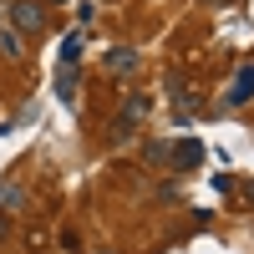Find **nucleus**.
I'll return each mask as SVG.
<instances>
[{
    "label": "nucleus",
    "instance_id": "f257e3e1",
    "mask_svg": "<svg viewBox=\"0 0 254 254\" xmlns=\"http://www.w3.org/2000/svg\"><path fill=\"white\" fill-rule=\"evenodd\" d=\"M147 112H153V97H147V92H127V97H122V107H117V112H112V122H107V142H112V147L132 142V137L142 132Z\"/></svg>",
    "mask_w": 254,
    "mask_h": 254
},
{
    "label": "nucleus",
    "instance_id": "f03ea898",
    "mask_svg": "<svg viewBox=\"0 0 254 254\" xmlns=\"http://www.w3.org/2000/svg\"><path fill=\"white\" fill-rule=\"evenodd\" d=\"M5 15L15 20V31H26V36H41V31H46V5H41V0H10Z\"/></svg>",
    "mask_w": 254,
    "mask_h": 254
},
{
    "label": "nucleus",
    "instance_id": "7ed1b4c3",
    "mask_svg": "<svg viewBox=\"0 0 254 254\" xmlns=\"http://www.w3.org/2000/svg\"><path fill=\"white\" fill-rule=\"evenodd\" d=\"M168 158H173V168L188 173V168L203 163V142H198V137H173V153H168Z\"/></svg>",
    "mask_w": 254,
    "mask_h": 254
},
{
    "label": "nucleus",
    "instance_id": "20e7f679",
    "mask_svg": "<svg viewBox=\"0 0 254 254\" xmlns=\"http://www.w3.org/2000/svg\"><path fill=\"white\" fill-rule=\"evenodd\" d=\"M137 66H142V56H137L132 46H112V51H107V71H112V76H132Z\"/></svg>",
    "mask_w": 254,
    "mask_h": 254
},
{
    "label": "nucleus",
    "instance_id": "39448f33",
    "mask_svg": "<svg viewBox=\"0 0 254 254\" xmlns=\"http://www.w3.org/2000/svg\"><path fill=\"white\" fill-rule=\"evenodd\" d=\"M76 92H81V66H61L56 71V97L61 102H76Z\"/></svg>",
    "mask_w": 254,
    "mask_h": 254
},
{
    "label": "nucleus",
    "instance_id": "423d86ee",
    "mask_svg": "<svg viewBox=\"0 0 254 254\" xmlns=\"http://www.w3.org/2000/svg\"><path fill=\"white\" fill-rule=\"evenodd\" d=\"M249 97H254V66H239L234 87H229V107H244Z\"/></svg>",
    "mask_w": 254,
    "mask_h": 254
},
{
    "label": "nucleus",
    "instance_id": "0eeeda50",
    "mask_svg": "<svg viewBox=\"0 0 254 254\" xmlns=\"http://www.w3.org/2000/svg\"><path fill=\"white\" fill-rule=\"evenodd\" d=\"M56 56H61V66H81V36H66L56 46Z\"/></svg>",
    "mask_w": 254,
    "mask_h": 254
},
{
    "label": "nucleus",
    "instance_id": "6e6552de",
    "mask_svg": "<svg viewBox=\"0 0 254 254\" xmlns=\"http://www.w3.org/2000/svg\"><path fill=\"white\" fill-rule=\"evenodd\" d=\"M168 153H173V142H168V137H153V142L142 147V158H147V163H168Z\"/></svg>",
    "mask_w": 254,
    "mask_h": 254
},
{
    "label": "nucleus",
    "instance_id": "1a4fd4ad",
    "mask_svg": "<svg viewBox=\"0 0 254 254\" xmlns=\"http://www.w3.org/2000/svg\"><path fill=\"white\" fill-rule=\"evenodd\" d=\"M92 20H97V5H92V0H81V10H76V26H81V31H87V26H92Z\"/></svg>",
    "mask_w": 254,
    "mask_h": 254
},
{
    "label": "nucleus",
    "instance_id": "9d476101",
    "mask_svg": "<svg viewBox=\"0 0 254 254\" xmlns=\"http://www.w3.org/2000/svg\"><path fill=\"white\" fill-rule=\"evenodd\" d=\"M0 51H5V56H20V36L5 31V36H0Z\"/></svg>",
    "mask_w": 254,
    "mask_h": 254
},
{
    "label": "nucleus",
    "instance_id": "9b49d317",
    "mask_svg": "<svg viewBox=\"0 0 254 254\" xmlns=\"http://www.w3.org/2000/svg\"><path fill=\"white\" fill-rule=\"evenodd\" d=\"M239 193H244V203L254 208V183H239Z\"/></svg>",
    "mask_w": 254,
    "mask_h": 254
},
{
    "label": "nucleus",
    "instance_id": "f8f14e48",
    "mask_svg": "<svg viewBox=\"0 0 254 254\" xmlns=\"http://www.w3.org/2000/svg\"><path fill=\"white\" fill-rule=\"evenodd\" d=\"M5 234H10V219H0V239H5Z\"/></svg>",
    "mask_w": 254,
    "mask_h": 254
},
{
    "label": "nucleus",
    "instance_id": "ddd939ff",
    "mask_svg": "<svg viewBox=\"0 0 254 254\" xmlns=\"http://www.w3.org/2000/svg\"><path fill=\"white\" fill-rule=\"evenodd\" d=\"M46 5H71V0H46Z\"/></svg>",
    "mask_w": 254,
    "mask_h": 254
},
{
    "label": "nucleus",
    "instance_id": "4468645a",
    "mask_svg": "<svg viewBox=\"0 0 254 254\" xmlns=\"http://www.w3.org/2000/svg\"><path fill=\"white\" fill-rule=\"evenodd\" d=\"M0 20H5V5H0Z\"/></svg>",
    "mask_w": 254,
    "mask_h": 254
}]
</instances>
